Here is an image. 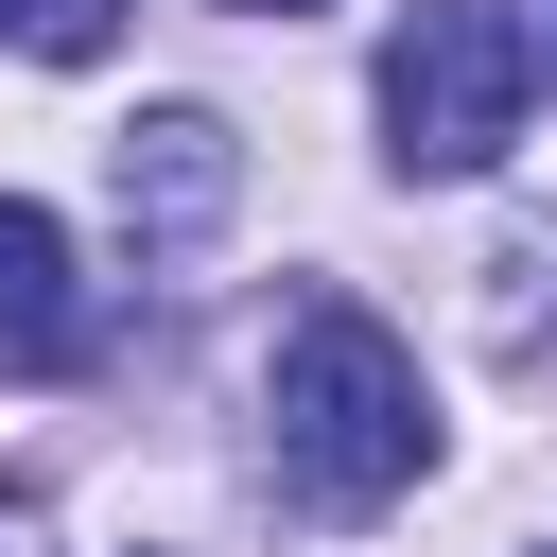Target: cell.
<instances>
[{"mask_svg":"<svg viewBox=\"0 0 557 557\" xmlns=\"http://www.w3.org/2000/svg\"><path fill=\"white\" fill-rule=\"evenodd\" d=\"M0 348L17 366H87V296H70V226L35 191H0Z\"/></svg>","mask_w":557,"mask_h":557,"instance_id":"obj_4","label":"cell"},{"mask_svg":"<svg viewBox=\"0 0 557 557\" xmlns=\"http://www.w3.org/2000/svg\"><path fill=\"white\" fill-rule=\"evenodd\" d=\"M261 418H278V487L331 505V522H366V505H400V487L435 470V383H418V348H400L366 296H296V313H278Z\"/></svg>","mask_w":557,"mask_h":557,"instance_id":"obj_1","label":"cell"},{"mask_svg":"<svg viewBox=\"0 0 557 557\" xmlns=\"http://www.w3.org/2000/svg\"><path fill=\"white\" fill-rule=\"evenodd\" d=\"M226 191H244V157H226V122H209V104L122 122V226H139V244H191Z\"/></svg>","mask_w":557,"mask_h":557,"instance_id":"obj_3","label":"cell"},{"mask_svg":"<svg viewBox=\"0 0 557 557\" xmlns=\"http://www.w3.org/2000/svg\"><path fill=\"white\" fill-rule=\"evenodd\" d=\"M522 139V52H505V17L487 0H418L400 35H383V157L400 174H487Z\"/></svg>","mask_w":557,"mask_h":557,"instance_id":"obj_2","label":"cell"},{"mask_svg":"<svg viewBox=\"0 0 557 557\" xmlns=\"http://www.w3.org/2000/svg\"><path fill=\"white\" fill-rule=\"evenodd\" d=\"M226 17H313V0H226Z\"/></svg>","mask_w":557,"mask_h":557,"instance_id":"obj_7","label":"cell"},{"mask_svg":"<svg viewBox=\"0 0 557 557\" xmlns=\"http://www.w3.org/2000/svg\"><path fill=\"white\" fill-rule=\"evenodd\" d=\"M0 35H17V52H52V70H87V52L122 35V0H0Z\"/></svg>","mask_w":557,"mask_h":557,"instance_id":"obj_5","label":"cell"},{"mask_svg":"<svg viewBox=\"0 0 557 557\" xmlns=\"http://www.w3.org/2000/svg\"><path fill=\"white\" fill-rule=\"evenodd\" d=\"M505 17V52H522V87H557V0H487Z\"/></svg>","mask_w":557,"mask_h":557,"instance_id":"obj_6","label":"cell"}]
</instances>
